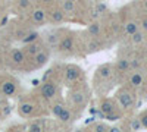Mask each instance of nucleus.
Returning <instances> with one entry per match:
<instances>
[{
	"mask_svg": "<svg viewBox=\"0 0 147 132\" xmlns=\"http://www.w3.org/2000/svg\"><path fill=\"white\" fill-rule=\"evenodd\" d=\"M115 98L116 101L121 104V107L124 110H129L134 107V104H136V95H134V92L125 87L119 88L116 92H115Z\"/></svg>",
	"mask_w": 147,
	"mask_h": 132,
	"instance_id": "1",
	"label": "nucleus"
},
{
	"mask_svg": "<svg viewBox=\"0 0 147 132\" xmlns=\"http://www.w3.org/2000/svg\"><path fill=\"white\" fill-rule=\"evenodd\" d=\"M41 98H44L46 101H53L57 98V87L53 81H43L41 87L38 90Z\"/></svg>",
	"mask_w": 147,
	"mask_h": 132,
	"instance_id": "2",
	"label": "nucleus"
},
{
	"mask_svg": "<svg viewBox=\"0 0 147 132\" xmlns=\"http://www.w3.org/2000/svg\"><path fill=\"white\" fill-rule=\"evenodd\" d=\"M0 92L6 97H15L18 92V84L13 78L6 76L0 79Z\"/></svg>",
	"mask_w": 147,
	"mask_h": 132,
	"instance_id": "3",
	"label": "nucleus"
},
{
	"mask_svg": "<svg viewBox=\"0 0 147 132\" xmlns=\"http://www.w3.org/2000/svg\"><path fill=\"white\" fill-rule=\"evenodd\" d=\"M63 76H65V82L71 85V84L80 81V79L84 76V72H82V69H81L80 66H77V65H68V66H65V69H63Z\"/></svg>",
	"mask_w": 147,
	"mask_h": 132,
	"instance_id": "4",
	"label": "nucleus"
},
{
	"mask_svg": "<svg viewBox=\"0 0 147 132\" xmlns=\"http://www.w3.org/2000/svg\"><path fill=\"white\" fill-rule=\"evenodd\" d=\"M119 110V107H118V101L113 100V98H100L99 101V113L100 115H109V113H112V112H116Z\"/></svg>",
	"mask_w": 147,
	"mask_h": 132,
	"instance_id": "5",
	"label": "nucleus"
},
{
	"mask_svg": "<svg viewBox=\"0 0 147 132\" xmlns=\"http://www.w3.org/2000/svg\"><path fill=\"white\" fill-rule=\"evenodd\" d=\"M74 47H75V37H74V34L68 32V34H65L63 37L60 38L56 49H57L59 53H68V52H71L74 49Z\"/></svg>",
	"mask_w": 147,
	"mask_h": 132,
	"instance_id": "6",
	"label": "nucleus"
},
{
	"mask_svg": "<svg viewBox=\"0 0 147 132\" xmlns=\"http://www.w3.org/2000/svg\"><path fill=\"white\" fill-rule=\"evenodd\" d=\"M71 101L75 104L77 107H81L85 106V103H87V92H85L82 88H75V90H72L71 91Z\"/></svg>",
	"mask_w": 147,
	"mask_h": 132,
	"instance_id": "7",
	"label": "nucleus"
},
{
	"mask_svg": "<svg viewBox=\"0 0 147 132\" xmlns=\"http://www.w3.org/2000/svg\"><path fill=\"white\" fill-rule=\"evenodd\" d=\"M9 60L15 66H21L27 60V53L24 52V49H12L9 53Z\"/></svg>",
	"mask_w": 147,
	"mask_h": 132,
	"instance_id": "8",
	"label": "nucleus"
},
{
	"mask_svg": "<svg viewBox=\"0 0 147 132\" xmlns=\"http://www.w3.org/2000/svg\"><path fill=\"white\" fill-rule=\"evenodd\" d=\"M112 75H113V65L112 63H105V65L99 66L96 70V78H99L100 81H107Z\"/></svg>",
	"mask_w": 147,
	"mask_h": 132,
	"instance_id": "9",
	"label": "nucleus"
},
{
	"mask_svg": "<svg viewBox=\"0 0 147 132\" xmlns=\"http://www.w3.org/2000/svg\"><path fill=\"white\" fill-rule=\"evenodd\" d=\"M49 57H50V53L49 50L43 49L41 52H38L35 56H32V63H34V69H38L43 68L47 62H49Z\"/></svg>",
	"mask_w": 147,
	"mask_h": 132,
	"instance_id": "10",
	"label": "nucleus"
},
{
	"mask_svg": "<svg viewBox=\"0 0 147 132\" xmlns=\"http://www.w3.org/2000/svg\"><path fill=\"white\" fill-rule=\"evenodd\" d=\"M35 112V104L31 103V101H21L19 106H18V113L22 116V117H30L32 116Z\"/></svg>",
	"mask_w": 147,
	"mask_h": 132,
	"instance_id": "11",
	"label": "nucleus"
},
{
	"mask_svg": "<svg viewBox=\"0 0 147 132\" xmlns=\"http://www.w3.org/2000/svg\"><path fill=\"white\" fill-rule=\"evenodd\" d=\"M43 49H46V47H44L43 41L38 38V40H35V41H32V43H30V44H25V49H24V52L27 53V56L32 57V56H35L38 52H41Z\"/></svg>",
	"mask_w": 147,
	"mask_h": 132,
	"instance_id": "12",
	"label": "nucleus"
},
{
	"mask_svg": "<svg viewBox=\"0 0 147 132\" xmlns=\"http://www.w3.org/2000/svg\"><path fill=\"white\" fill-rule=\"evenodd\" d=\"M49 18H50V22L52 23H56V25H59V23H62L66 18V13L62 10V7H53L50 10V13H49Z\"/></svg>",
	"mask_w": 147,
	"mask_h": 132,
	"instance_id": "13",
	"label": "nucleus"
},
{
	"mask_svg": "<svg viewBox=\"0 0 147 132\" xmlns=\"http://www.w3.org/2000/svg\"><path fill=\"white\" fill-rule=\"evenodd\" d=\"M47 19V12H46V9H43V7H35V9H32V12H31V21L34 22V23H43L44 21Z\"/></svg>",
	"mask_w": 147,
	"mask_h": 132,
	"instance_id": "14",
	"label": "nucleus"
},
{
	"mask_svg": "<svg viewBox=\"0 0 147 132\" xmlns=\"http://www.w3.org/2000/svg\"><path fill=\"white\" fill-rule=\"evenodd\" d=\"M62 37H63V35L60 34V31H52V32H49L46 35L44 41H46V44L49 47H57V44H59V41H60Z\"/></svg>",
	"mask_w": 147,
	"mask_h": 132,
	"instance_id": "15",
	"label": "nucleus"
},
{
	"mask_svg": "<svg viewBox=\"0 0 147 132\" xmlns=\"http://www.w3.org/2000/svg\"><path fill=\"white\" fill-rule=\"evenodd\" d=\"M143 82H144V76H143V74L141 72H132V74L129 75V85L132 87V88H138V87H141L143 85Z\"/></svg>",
	"mask_w": 147,
	"mask_h": 132,
	"instance_id": "16",
	"label": "nucleus"
},
{
	"mask_svg": "<svg viewBox=\"0 0 147 132\" xmlns=\"http://www.w3.org/2000/svg\"><path fill=\"white\" fill-rule=\"evenodd\" d=\"M59 121L62 122V123H69V122H72L74 121V113H72V109L71 107H65V109L62 110V113L59 115Z\"/></svg>",
	"mask_w": 147,
	"mask_h": 132,
	"instance_id": "17",
	"label": "nucleus"
},
{
	"mask_svg": "<svg viewBox=\"0 0 147 132\" xmlns=\"http://www.w3.org/2000/svg\"><path fill=\"white\" fill-rule=\"evenodd\" d=\"M140 29V23L137 21H128L124 23V31L127 35H132L134 32H137Z\"/></svg>",
	"mask_w": 147,
	"mask_h": 132,
	"instance_id": "18",
	"label": "nucleus"
},
{
	"mask_svg": "<svg viewBox=\"0 0 147 132\" xmlns=\"http://www.w3.org/2000/svg\"><path fill=\"white\" fill-rule=\"evenodd\" d=\"M60 7H62V10L65 12L66 15H71L77 9V2L75 0H63L62 5H60Z\"/></svg>",
	"mask_w": 147,
	"mask_h": 132,
	"instance_id": "19",
	"label": "nucleus"
},
{
	"mask_svg": "<svg viewBox=\"0 0 147 132\" xmlns=\"http://www.w3.org/2000/svg\"><path fill=\"white\" fill-rule=\"evenodd\" d=\"M87 49H88V52H90V53H94V52L102 50V49H103V46H102V43H100L99 37H91L90 43L87 44Z\"/></svg>",
	"mask_w": 147,
	"mask_h": 132,
	"instance_id": "20",
	"label": "nucleus"
},
{
	"mask_svg": "<svg viewBox=\"0 0 147 132\" xmlns=\"http://www.w3.org/2000/svg\"><path fill=\"white\" fill-rule=\"evenodd\" d=\"M129 68H131V63H129L128 59H119V60L116 62V65H115V69H116L118 72H121V74L128 72Z\"/></svg>",
	"mask_w": 147,
	"mask_h": 132,
	"instance_id": "21",
	"label": "nucleus"
},
{
	"mask_svg": "<svg viewBox=\"0 0 147 132\" xmlns=\"http://www.w3.org/2000/svg\"><path fill=\"white\" fill-rule=\"evenodd\" d=\"M65 103H63V100H56L55 103H53V106H52V115L53 116H56V117H59V115L62 113V110L65 109Z\"/></svg>",
	"mask_w": 147,
	"mask_h": 132,
	"instance_id": "22",
	"label": "nucleus"
},
{
	"mask_svg": "<svg viewBox=\"0 0 147 132\" xmlns=\"http://www.w3.org/2000/svg\"><path fill=\"white\" fill-rule=\"evenodd\" d=\"M38 38H40V34L38 32H37V31H30V32H27L25 35H24V38L21 40V43L22 44H30V43L38 40Z\"/></svg>",
	"mask_w": 147,
	"mask_h": 132,
	"instance_id": "23",
	"label": "nucleus"
},
{
	"mask_svg": "<svg viewBox=\"0 0 147 132\" xmlns=\"http://www.w3.org/2000/svg\"><path fill=\"white\" fill-rule=\"evenodd\" d=\"M100 32H102V27L99 22H93L88 25V34L91 37H100Z\"/></svg>",
	"mask_w": 147,
	"mask_h": 132,
	"instance_id": "24",
	"label": "nucleus"
},
{
	"mask_svg": "<svg viewBox=\"0 0 147 132\" xmlns=\"http://www.w3.org/2000/svg\"><path fill=\"white\" fill-rule=\"evenodd\" d=\"M131 37V41L134 43V44H141L143 41H144V31H137V32H134L132 35H129Z\"/></svg>",
	"mask_w": 147,
	"mask_h": 132,
	"instance_id": "25",
	"label": "nucleus"
},
{
	"mask_svg": "<svg viewBox=\"0 0 147 132\" xmlns=\"http://www.w3.org/2000/svg\"><path fill=\"white\" fill-rule=\"evenodd\" d=\"M122 113L121 110H116V112H112V113H109V115H105L103 117L106 119V121H109V122H116V121H119V119L122 117Z\"/></svg>",
	"mask_w": 147,
	"mask_h": 132,
	"instance_id": "26",
	"label": "nucleus"
},
{
	"mask_svg": "<svg viewBox=\"0 0 147 132\" xmlns=\"http://www.w3.org/2000/svg\"><path fill=\"white\" fill-rule=\"evenodd\" d=\"M35 0H18V9L19 10H28L32 7Z\"/></svg>",
	"mask_w": 147,
	"mask_h": 132,
	"instance_id": "27",
	"label": "nucleus"
},
{
	"mask_svg": "<svg viewBox=\"0 0 147 132\" xmlns=\"http://www.w3.org/2000/svg\"><path fill=\"white\" fill-rule=\"evenodd\" d=\"M143 128L141 122H140V117H134L131 119V122H129V129L131 131H140Z\"/></svg>",
	"mask_w": 147,
	"mask_h": 132,
	"instance_id": "28",
	"label": "nucleus"
},
{
	"mask_svg": "<svg viewBox=\"0 0 147 132\" xmlns=\"http://www.w3.org/2000/svg\"><path fill=\"white\" fill-rule=\"evenodd\" d=\"M91 131H96V132H103V131H110V128L105 123H96L94 126H91Z\"/></svg>",
	"mask_w": 147,
	"mask_h": 132,
	"instance_id": "29",
	"label": "nucleus"
},
{
	"mask_svg": "<svg viewBox=\"0 0 147 132\" xmlns=\"http://www.w3.org/2000/svg\"><path fill=\"white\" fill-rule=\"evenodd\" d=\"M138 117H140V122H141L143 128H146V129H147V110L141 112V115H140Z\"/></svg>",
	"mask_w": 147,
	"mask_h": 132,
	"instance_id": "30",
	"label": "nucleus"
},
{
	"mask_svg": "<svg viewBox=\"0 0 147 132\" xmlns=\"http://www.w3.org/2000/svg\"><path fill=\"white\" fill-rule=\"evenodd\" d=\"M28 129H30V131H34V132H41L44 128H43L41 123H31Z\"/></svg>",
	"mask_w": 147,
	"mask_h": 132,
	"instance_id": "31",
	"label": "nucleus"
},
{
	"mask_svg": "<svg viewBox=\"0 0 147 132\" xmlns=\"http://www.w3.org/2000/svg\"><path fill=\"white\" fill-rule=\"evenodd\" d=\"M140 28H141V31L147 32V16H146V18H141V21H140Z\"/></svg>",
	"mask_w": 147,
	"mask_h": 132,
	"instance_id": "32",
	"label": "nucleus"
},
{
	"mask_svg": "<svg viewBox=\"0 0 147 132\" xmlns=\"http://www.w3.org/2000/svg\"><path fill=\"white\" fill-rule=\"evenodd\" d=\"M7 115H10V106L5 104L3 106V116H7Z\"/></svg>",
	"mask_w": 147,
	"mask_h": 132,
	"instance_id": "33",
	"label": "nucleus"
},
{
	"mask_svg": "<svg viewBox=\"0 0 147 132\" xmlns=\"http://www.w3.org/2000/svg\"><path fill=\"white\" fill-rule=\"evenodd\" d=\"M5 104H6V95H3L0 92V107H3Z\"/></svg>",
	"mask_w": 147,
	"mask_h": 132,
	"instance_id": "34",
	"label": "nucleus"
},
{
	"mask_svg": "<svg viewBox=\"0 0 147 132\" xmlns=\"http://www.w3.org/2000/svg\"><path fill=\"white\" fill-rule=\"evenodd\" d=\"M40 3H43V5H52V3H55L56 0H38Z\"/></svg>",
	"mask_w": 147,
	"mask_h": 132,
	"instance_id": "35",
	"label": "nucleus"
},
{
	"mask_svg": "<svg viewBox=\"0 0 147 132\" xmlns=\"http://www.w3.org/2000/svg\"><path fill=\"white\" fill-rule=\"evenodd\" d=\"M143 7H144V10L147 12V0H143Z\"/></svg>",
	"mask_w": 147,
	"mask_h": 132,
	"instance_id": "36",
	"label": "nucleus"
},
{
	"mask_svg": "<svg viewBox=\"0 0 147 132\" xmlns=\"http://www.w3.org/2000/svg\"><path fill=\"white\" fill-rule=\"evenodd\" d=\"M0 41H2V34H0Z\"/></svg>",
	"mask_w": 147,
	"mask_h": 132,
	"instance_id": "37",
	"label": "nucleus"
},
{
	"mask_svg": "<svg viewBox=\"0 0 147 132\" xmlns=\"http://www.w3.org/2000/svg\"><path fill=\"white\" fill-rule=\"evenodd\" d=\"M97 2H100V0H97Z\"/></svg>",
	"mask_w": 147,
	"mask_h": 132,
	"instance_id": "38",
	"label": "nucleus"
}]
</instances>
